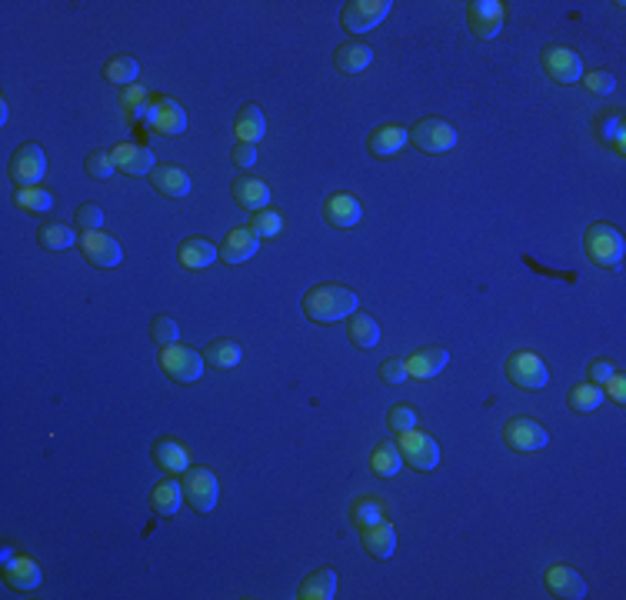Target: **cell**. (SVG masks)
<instances>
[{"label": "cell", "instance_id": "cell-3", "mask_svg": "<svg viewBox=\"0 0 626 600\" xmlns=\"http://www.w3.org/2000/svg\"><path fill=\"white\" fill-rule=\"evenodd\" d=\"M160 367H164V373L170 381L194 383V381H200V373H204V353H197L194 347H187V344H170V347H164V353H160Z\"/></svg>", "mask_w": 626, "mask_h": 600}, {"label": "cell", "instance_id": "cell-14", "mask_svg": "<svg viewBox=\"0 0 626 600\" xmlns=\"http://www.w3.org/2000/svg\"><path fill=\"white\" fill-rule=\"evenodd\" d=\"M81 250L93 267H117L123 260V247L111 234H103V230H87L81 237Z\"/></svg>", "mask_w": 626, "mask_h": 600}, {"label": "cell", "instance_id": "cell-45", "mask_svg": "<svg viewBox=\"0 0 626 600\" xmlns=\"http://www.w3.org/2000/svg\"><path fill=\"white\" fill-rule=\"evenodd\" d=\"M77 227H83V234L87 230H103L101 204H83V208H77Z\"/></svg>", "mask_w": 626, "mask_h": 600}, {"label": "cell", "instance_id": "cell-40", "mask_svg": "<svg viewBox=\"0 0 626 600\" xmlns=\"http://www.w3.org/2000/svg\"><path fill=\"white\" fill-rule=\"evenodd\" d=\"M37 240L47 250H67L73 247V227H67V224H43L37 230Z\"/></svg>", "mask_w": 626, "mask_h": 600}, {"label": "cell", "instance_id": "cell-41", "mask_svg": "<svg viewBox=\"0 0 626 600\" xmlns=\"http://www.w3.org/2000/svg\"><path fill=\"white\" fill-rule=\"evenodd\" d=\"M150 341H154L157 347L177 344L180 341V324H177L174 317H154V321H150Z\"/></svg>", "mask_w": 626, "mask_h": 600}, {"label": "cell", "instance_id": "cell-42", "mask_svg": "<svg viewBox=\"0 0 626 600\" xmlns=\"http://www.w3.org/2000/svg\"><path fill=\"white\" fill-rule=\"evenodd\" d=\"M254 234H257L260 240L264 237H277L280 230H284V218H280L277 210H270V208H264V210H257L254 214Z\"/></svg>", "mask_w": 626, "mask_h": 600}, {"label": "cell", "instance_id": "cell-38", "mask_svg": "<svg viewBox=\"0 0 626 600\" xmlns=\"http://www.w3.org/2000/svg\"><path fill=\"white\" fill-rule=\"evenodd\" d=\"M600 404H603V387L600 383H580V387L570 391V407L576 414H590Z\"/></svg>", "mask_w": 626, "mask_h": 600}, {"label": "cell", "instance_id": "cell-32", "mask_svg": "<svg viewBox=\"0 0 626 600\" xmlns=\"http://www.w3.org/2000/svg\"><path fill=\"white\" fill-rule=\"evenodd\" d=\"M350 520H353L360 530L373 527V524H383V520H387V504H383L380 497H357L353 508H350Z\"/></svg>", "mask_w": 626, "mask_h": 600}, {"label": "cell", "instance_id": "cell-47", "mask_svg": "<svg viewBox=\"0 0 626 600\" xmlns=\"http://www.w3.org/2000/svg\"><path fill=\"white\" fill-rule=\"evenodd\" d=\"M586 87L593 93H613L616 81H613V73H606V71H593V73H586Z\"/></svg>", "mask_w": 626, "mask_h": 600}, {"label": "cell", "instance_id": "cell-28", "mask_svg": "<svg viewBox=\"0 0 626 600\" xmlns=\"http://www.w3.org/2000/svg\"><path fill=\"white\" fill-rule=\"evenodd\" d=\"M363 550L370 557L387 560L397 550V530L383 520V524H373V527H363Z\"/></svg>", "mask_w": 626, "mask_h": 600}, {"label": "cell", "instance_id": "cell-1", "mask_svg": "<svg viewBox=\"0 0 626 600\" xmlns=\"http://www.w3.org/2000/svg\"><path fill=\"white\" fill-rule=\"evenodd\" d=\"M357 294L340 284H320L303 294V314L313 324H337L357 311Z\"/></svg>", "mask_w": 626, "mask_h": 600}, {"label": "cell", "instance_id": "cell-39", "mask_svg": "<svg viewBox=\"0 0 626 600\" xmlns=\"http://www.w3.org/2000/svg\"><path fill=\"white\" fill-rule=\"evenodd\" d=\"M17 208L31 210V214H47L53 208V194L43 187H17Z\"/></svg>", "mask_w": 626, "mask_h": 600}, {"label": "cell", "instance_id": "cell-44", "mask_svg": "<svg viewBox=\"0 0 626 600\" xmlns=\"http://www.w3.org/2000/svg\"><path fill=\"white\" fill-rule=\"evenodd\" d=\"M113 170H117V164H113V154H107V150H93V154L87 157V174H91L93 180H107Z\"/></svg>", "mask_w": 626, "mask_h": 600}, {"label": "cell", "instance_id": "cell-29", "mask_svg": "<svg viewBox=\"0 0 626 600\" xmlns=\"http://www.w3.org/2000/svg\"><path fill=\"white\" fill-rule=\"evenodd\" d=\"M180 500H184V484L180 480H160L154 484V494H150V508L160 518H174L180 510Z\"/></svg>", "mask_w": 626, "mask_h": 600}, {"label": "cell", "instance_id": "cell-33", "mask_svg": "<svg viewBox=\"0 0 626 600\" xmlns=\"http://www.w3.org/2000/svg\"><path fill=\"white\" fill-rule=\"evenodd\" d=\"M240 357H244V351H240V344L230 341V337L214 341L204 353V361L210 363V367H217V371H234L236 363H240Z\"/></svg>", "mask_w": 626, "mask_h": 600}, {"label": "cell", "instance_id": "cell-22", "mask_svg": "<svg viewBox=\"0 0 626 600\" xmlns=\"http://www.w3.org/2000/svg\"><path fill=\"white\" fill-rule=\"evenodd\" d=\"M217 257H220V250H217L207 237H187L184 244H180V250H177V260H180L187 270H204V267H210Z\"/></svg>", "mask_w": 626, "mask_h": 600}, {"label": "cell", "instance_id": "cell-37", "mask_svg": "<svg viewBox=\"0 0 626 600\" xmlns=\"http://www.w3.org/2000/svg\"><path fill=\"white\" fill-rule=\"evenodd\" d=\"M137 73H140V63H137L134 57H127V53L111 57L107 67H103V77H107L111 83H117V87H134Z\"/></svg>", "mask_w": 626, "mask_h": 600}, {"label": "cell", "instance_id": "cell-12", "mask_svg": "<svg viewBox=\"0 0 626 600\" xmlns=\"http://www.w3.org/2000/svg\"><path fill=\"white\" fill-rule=\"evenodd\" d=\"M544 71L554 83H576L583 77V61H580V53H573L570 47L554 44V47H546L544 51Z\"/></svg>", "mask_w": 626, "mask_h": 600}, {"label": "cell", "instance_id": "cell-25", "mask_svg": "<svg viewBox=\"0 0 626 600\" xmlns=\"http://www.w3.org/2000/svg\"><path fill=\"white\" fill-rule=\"evenodd\" d=\"M154 460L164 467L167 474H187L190 470V450L180 440H170V437L154 444Z\"/></svg>", "mask_w": 626, "mask_h": 600}, {"label": "cell", "instance_id": "cell-6", "mask_svg": "<svg viewBox=\"0 0 626 600\" xmlns=\"http://www.w3.org/2000/svg\"><path fill=\"white\" fill-rule=\"evenodd\" d=\"M217 497H220V484H217L214 470L207 467H190L184 477V500L197 514H210L217 508Z\"/></svg>", "mask_w": 626, "mask_h": 600}, {"label": "cell", "instance_id": "cell-46", "mask_svg": "<svg viewBox=\"0 0 626 600\" xmlns=\"http://www.w3.org/2000/svg\"><path fill=\"white\" fill-rule=\"evenodd\" d=\"M407 377H410V373H407V361H383L380 363V381L403 383Z\"/></svg>", "mask_w": 626, "mask_h": 600}, {"label": "cell", "instance_id": "cell-19", "mask_svg": "<svg viewBox=\"0 0 626 600\" xmlns=\"http://www.w3.org/2000/svg\"><path fill=\"white\" fill-rule=\"evenodd\" d=\"M230 194H234V200L240 204V208L246 210H264L270 204V187L260 180V177H250V174H240L234 180V187H230Z\"/></svg>", "mask_w": 626, "mask_h": 600}, {"label": "cell", "instance_id": "cell-34", "mask_svg": "<svg viewBox=\"0 0 626 600\" xmlns=\"http://www.w3.org/2000/svg\"><path fill=\"white\" fill-rule=\"evenodd\" d=\"M120 104L134 124H150V104H154V101H150V93H147L144 87H123Z\"/></svg>", "mask_w": 626, "mask_h": 600}, {"label": "cell", "instance_id": "cell-13", "mask_svg": "<svg viewBox=\"0 0 626 600\" xmlns=\"http://www.w3.org/2000/svg\"><path fill=\"white\" fill-rule=\"evenodd\" d=\"M147 131H157V134L164 137H180L187 131L184 107L177 104L174 97H157L154 104H150V124H147Z\"/></svg>", "mask_w": 626, "mask_h": 600}, {"label": "cell", "instance_id": "cell-16", "mask_svg": "<svg viewBox=\"0 0 626 600\" xmlns=\"http://www.w3.org/2000/svg\"><path fill=\"white\" fill-rule=\"evenodd\" d=\"M323 218H327L330 227H340V230H347V227H357L360 220H363V204H360L353 194H333L327 197V204H323Z\"/></svg>", "mask_w": 626, "mask_h": 600}, {"label": "cell", "instance_id": "cell-20", "mask_svg": "<svg viewBox=\"0 0 626 600\" xmlns=\"http://www.w3.org/2000/svg\"><path fill=\"white\" fill-rule=\"evenodd\" d=\"M4 580L14 590H37L43 584V570L37 567V560L31 557H14L11 564H4Z\"/></svg>", "mask_w": 626, "mask_h": 600}, {"label": "cell", "instance_id": "cell-23", "mask_svg": "<svg viewBox=\"0 0 626 600\" xmlns=\"http://www.w3.org/2000/svg\"><path fill=\"white\" fill-rule=\"evenodd\" d=\"M234 134L240 144H254L257 147V140H264V134H267V121H264V111H260L257 104H246L240 107V114H236V124H234Z\"/></svg>", "mask_w": 626, "mask_h": 600}, {"label": "cell", "instance_id": "cell-18", "mask_svg": "<svg viewBox=\"0 0 626 600\" xmlns=\"http://www.w3.org/2000/svg\"><path fill=\"white\" fill-rule=\"evenodd\" d=\"M260 250V237L254 234V230H244V227H234L230 234H226V240L220 244V260L224 264H244V260L257 257Z\"/></svg>", "mask_w": 626, "mask_h": 600}, {"label": "cell", "instance_id": "cell-50", "mask_svg": "<svg viewBox=\"0 0 626 600\" xmlns=\"http://www.w3.org/2000/svg\"><path fill=\"white\" fill-rule=\"evenodd\" d=\"M603 387H606V393H610V401H613V404H623V397H626V381L620 377V373H613V377H610V381H606Z\"/></svg>", "mask_w": 626, "mask_h": 600}, {"label": "cell", "instance_id": "cell-51", "mask_svg": "<svg viewBox=\"0 0 626 600\" xmlns=\"http://www.w3.org/2000/svg\"><path fill=\"white\" fill-rule=\"evenodd\" d=\"M0 557H4V564H11L17 554H14V547H4V554H0Z\"/></svg>", "mask_w": 626, "mask_h": 600}, {"label": "cell", "instance_id": "cell-24", "mask_svg": "<svg viewBox=\"0 0 626 600\" xmlns=\"http://www.w3.org/2000/svg\"><path fill=\"white\" fill-rule=\"evenodd\" d=\"M333 63H337L340 73H363L370 63H373V51H370V44L347 41V44H340L337 47Z\"/></svg>", "mask_w": 626, "mask_h": 600}, {"label": "cell", "instance_id": "cell-49", "mask_svg": "<svg viewBox=\"0 0 626 600\" xmlns=\"http://www.w3.org/2000/svg\"><path fill=\"white\" fill-rule=\"evenodd\" d=\"M230 157H234L236 167H254V164H257V147H254V144H236Z\"/></svg>", "mask_w": 626, "mask_h": 600}, {"label": "cell", "instance_id": "cell-2", "mask_svg": "<svg viewBox=\"0 0 626 600\" xmlns=\"http://www.w3.org/2000/svg\"><path fill=\"white\" fill-rule=\"evenodd\" d=\"M586 257L593 260L596 267L616 270L623 264V234L613 224H593L586 230Z\"/></svg>", "mask_w": 626, "mask_h": 600}, {"label": "cell", "instance_id": "cell-9", "mask_svg": "<svg viewBox=\"0 0 626 600\" xmlns=\"http://www.w3.org/2000/svg\"><path fill=\"white\" fill-rule=\"evenodd\" d=\"M467 24L480 41H493L504 31V4L500 0H470L467 4Z\"/></svg>", "mask_w": 626, "mask_h": 600}, {"label": "cell", "instance_id": "cell-43", "mask_svg": "<svg viewBox=\"0 0 626 600\" xmlns=\"http://www.w3.org/2000/svg\"><path fill=\"white\" fill-rule=\"evenodd\" d=\"M387 427H390L393 434H407V431H413V427H417V411H413L410 404L390 407V414H387Z\"/></svg>", "mask_w": 626, "mask_h": 600}, {"label": "cell", "instance_id": "cell-8", "mask_svg": "<svg viewBox=\"0 0 626 600\" xmlns=\"http://www.w3.org/2000/svg\"><path fill=\"white\" fill-rule=\"evenodd\" d=\"M397 447H400L403 454V464H410L413 470H433V467L440 464V447H437V440L430 434H420L417 427L400 434V444Z\"/></svg>", "mask_w": 626, "mask_h": 600}, {"label": "cell", "instance_id": "cell-10", "mask_svg": "<svg viewBox=\"0 0 626 600\" xmlns=\"http://www.w3.org/2000/svg\"><path fill=\"white\" fill-rule=\"evenodd\" d=\"M47 174V157L37 144H24L11 157V180L17 187H37Z\"/></svg>", "mask_w": 626, "mask_h": 600}, {"label": "cell", "instance_id": "cell-31", "mask_svg": "<svg viewBox=\"0 0 626 600\" xmlns=\"http://www.w3.org/2000/svg\"><path fill=\"white\" fill-rule=\"evenodd\" d=\"M370 467H373V474L377 477H397L403 467V454L400 447L393 444V440H380V444L373 447V454H370Z\"/></svg>", "mask_w": 626, "mask_h": 600}, {"label": "cell", "instance_id": "cell-15", "mask_svg": "<svg viewBox=\"0 0 626 600\" xmlns=\"http://www.w3.org/2000/svg\"><path fill=\"white\" fill-rule=\"evenodd\" d=\"M113 164H117V170L127 177H147L154 174V150L147 144H120L113 147Z\"/></svg>", "mask_w": 626, "mask_h": 600}, {"label": "cell", "instance_id": "cell-26", "mask_svg": "<svg viewBox=\"0 0 626 600\" xmlns=\"http://www.w3.org/2000/svg\"><path fill=\"white\" fill-rule=\"evenodd\" d=\"M300 600H333L337 597V570L320 567L300 584Z\"/></svg>", "mask_w": 626, "mask_h": 600}, {"label": "cell", "instance_id": "cell-36", "mask_svg": "<svg viewBox=\"0 0 626 600\" xmlns=\"http://www.w3.org/2000/svg\"><path fill=\"white\" fill-rule=\"evenodd\" d=\"M596 137L603 140V144H610L616 150V154H623V117H620V111H606V114L596 117Z\"/></svg>", "mask_w": 626, "mask_h": 600}, {"label": "cell", "instance_id": "cell-17", "mask_svg": "<svg viewBox=\"0 0 626 600\" xmlns=\"http://www.w3.org/2000/svg\"><path fill=\"white\" fill-rule=\"evenodd\" d=\"M546 590L560 600H583L586 597V580L566 564H554L546 570Z\"/></svg>", "mask_w": 626, "mask_h": 600}, {"label": "cell", "instance_id": "cell-5", "mask_svg": "<svg viewBox=\"0 0 626 600\" xmlns=\"http://www.w3.org/2000/svg\"><path fill=\"white\" fill-rule=\"evenodd\" d=\"M506 377H510L520 391H544L546 383H550V371H546V363L540 361L534 351L510 353V361H506Z\"/></svg>", "mask_w": 626, "mask_h": 600}, {"label": "cell", "instance_id": "cell-35", "mask_svg": "<svg viewBox=\"0 0 626 600\" xmlns=\"http://www.w3.org/2000/svg\"><path fill=\"white\" fill-rule=\"evenodd\" d=\"M347 331H350V341L357 344V347H363V351L380 344V324H377V317H370V314H353Z\"/></svg>", "mask_w": 626, "mask_h": 600}, {"label": "cell", "instance_id": "cell-21", "mask_svg": "<svg viewBox=\"0 0 626 600\" xmlns=\"http://www.w3.org/2000/svg\"><path fill=\"white\" fill-rule=\"evenodd\" d=\"M447 363H450V351H443V347H427V351H417L410 361H407V373L417 377V381H430V377H437Z\"/></svg>", "mask_w": 626, "mask_h": 600}, {"label": "cell", "instance_id": "cell-4", "mask_svg": "<svg viewBox=\"0 0 626 600\" xmlns=\"http://www.w3.org/2000/svg\"><path fill=\"white\" fill-rule=\"evenodd\" d=\"M413 147H420L427 154H447L457 147V131H453L447 121H437V117H427V121H417V124L407 131Z\"/></svg>", "mask_w": 626, "mask_h": 600}, {"label": "cell", "instance_id": "cell-7", "mask_svg": "<svg viewBox=\"0 0 626 600\" xmlns=\"http://www.w3.org/2000/svg\"><path fill=\"white\" fill-rule=\"evenodd\" d=\"M504 444L516 454H534V450H544L550 444V434H546L544 424H536L534 417H514L504 427Z\"/></svg>", "mask_w": 626, "mask_h": 600}, {"label": "cell", "instance_id": "cell-30", "mask_svg": "<svg viewBox=\"0 0 626 600\" xmlns=\"http://www.w3.org/2000/svg\"><path fill=\"white\" fill-rule=\"evenodd\" d=\"M154 187L160 190L164 197H187L190 194V177L180 170L177 164H164V167H154Z\"/></svg>", "mask_w": 626, "mask_h": 600}, {"label": "cell", "instance_id": "cell-27", "mask_svg": "<svg viewBox=\"0 0 626 600\" xmlns=\"http://www.w3.org/2000/svg\"><path fill=\"white\" fill-rule=\"evenodd\" d=\"M367 144L377 157H393V154H400L403 147L410 144V137H407V131H403V127L383 124V127H377V131L370 134Z\"/></svg>", "mask_w": 626, "mask_h": 600}, {"label": "cell", "instance_id": "cell-48", "mask_svg": "<svg viewBox=\"0 0 626 600\" xmlns=\"http://www.w3.org/2000/svg\"><path fill=\"white\" fill-rule=\"evenodd\" d=\"M586 373H590V381L600 383V387H603V383L610 381V377H613V373H616V367H613V363H610V361H593V363H590V371H586Z\"/></svg>", "mask_w": 626, "mask_h": 600}, {"label": "cell", "instance_id": "cell-11", "mask_svg": "<svg viewBox=\"0 0 626 600\" xmlns=\"http://www.w3.org/2000/svg\"><path fill=\"white\" fill-rule=\"evenodd\" d=\"M390 14V0H350L343 7V27L347 34H367Z\"/></svg>", "mask_w": 626, "mask_h": 600}]
</instances>
